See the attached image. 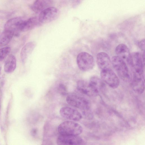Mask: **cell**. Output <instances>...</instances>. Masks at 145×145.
Wrapping results in <instances>:
<instances>
[{
  "label": "cell",
  "mask_w": 145,
  "mask_h": 145,
  "mask_svg": "<svg viewBox=\"0 0 145 145\" xmlns=\"http://www.w3.org/2000/svg\"><path fill=\"white\" fill-rule=\"evenodd\" d=\"M16 65V59L13 55H9L6 60L4 65V69L7 73L13 72L15 69Z\"/></svg>",
  "instance_id": "obj_18"
},
{
  "label": "cell",
  "mask_w": 145,
  "mask_h": 145,
  "mask_svg": "<svg viewBox=\"0 0 145 145\" xmlns=\"http://www.w3.org/2000/svg\"><path fill=\"white\" fill-rule=\"evenodd\" d=\"M144 54L142 56L138 52L130 54L127 62L131 67L133 74L144 75Z\"/></svg>",
  "instance_id": "obj_1"
},
{
  "label": "cell",
  "mask_w": 145,
  "mask_h": 145,
  "mask_svg": "<svg viewBox=\"0 0 145 145\" xmlns=\"http://www.w3.org/2000/svg\"><path fill=\"white\" fill-rule=\"evenodd\" d=\"M35 46V42H30L26 43L22 48L20 53V56L23 63H24L25 62Z\"/></svg>",
  "instance_id": "obj_15"
},
{
  "label": "cell",
  "mask_w": 145,
  "mask_h": 145,
  "mask_svg": "<svg viewBox=\"0 0 145 145\" xmlns=\"http://www.w3.org/2000/svg\"><path fill=\"white\" fill-rule=\"evenodd\" d=\"M66 100L69 105L80 109L82 111L90 109V105L89 101L78 94L72 93L68 95Z\"/></svg>",
  "instance_id": "obj_4"
},
{
  "label": "cell",
  "mask_w": 145,
  "mask_h": 145,
  "mask_svg": "<svg viewBox=\"0 0 145 145\" xmlns=\"http://www.w3.org/2000/svg\"><path fill=\"white\" fill-rule=\"evenodd\" d=\"M1 109V103H0V111Z\"/></svg>",
  "instance_id": "obj_25"
},
{
  "label": "cell",
  "mask_w": 145,
  "mask_h": 145,
  "mask_svg": "<svg viewBox=\"0 0 145 145\" xmlns=\"http://www.w3.org/2000/svg\"><path fill=\"white\" fill-rule=\"evenodd\" d=\"M11 48L9 47H5L0 49V61L3 60L10 53Z\"/></svg>",
  "instance_id": "obj_21"
},
{
  "label": "cell",
  "mask_w": 145,
  "mask_h": 145,
  "mask_svg": "<svg viewBox=\"0 0 145 145\" xmlns=\"http://www.w3.org/2000/svg\"><path fill=\"white\" fill-rule=\"evenodd\" d=\"M89 82L91 87L98 94L105 86V83L101 79L96 76L91 77Z\"/></svg>",
  "instance_id": "obj_17"
},
{
  "label": "cell",
  "mask_w": 145,
  "mask_h": 145,
  "mask_svg": "<svg viewBox=\"0 0 145 145\" xmlns=\"http://www.w3.org/2000/svg\"><path fill=\"white\" fill-rule=\"evenodd\" d=\"M131 85L133 90L136 93L141 94L144 89V75L133 74Z\"/></svg>",
  "instance_id": "obj_11"
},
{
  "label": "cell",
  "mask_w": 145,
  "mask_h": 145,
  "mask_svg": "<svg viewBox=\"0 0 145 145\" xmlns=\"http://www.w3.org/2000/svg\"><path fill=\"white\" fill-rule=\"evenodd\" d=\"M115 51L117 56L127 61L130 53L129 48L125 44H119L116 48Z\"/></svg>",
  "instance_id": "obj_16"
},
{
  "label": "cell",
  "mask_w": 145,
  "mask_h": 145,
  "mask_svg": "<svg viewBox=\"0 0 145 145\" xmlns=\"http://www.w3.org/2000/svg\"><path fill=\"white\" fill-rule=\"evenodd\" d=\"M145 39H144L141 40L138 43V45L141 50L144 52L145 50Z\"/></svg>",
  "instance_id": "obj_23"
},
{
  "label": "cell",
  "mask_w": 145,
  "mask_h": 145,
  "mask_svg": "<svg viewBox=\"0 0 145 145\" xmlns=\"http://www.w3.org/2000/svg\"><path fill=\"white\" fill-rule=\"evenodd\" d=\"M1 67H0V73L1 72Z\"/></svg>",
  "instance_id": "obj_26"
},
{
  "label": "cell",
  "mask_w": 145,
  "mask_h": 145,
  "mask_svg": "<svg viewBox=\"0 0 145 145\" xmlns=\"http://www.w3.org/2000/svg\"><path fill=\"white\" fill-rule=\"evenodd\" d=\"M0 79H1V78H0Z\"/></svg>",
  "instance_id": "obj_27"
},
{
  "label": "cell",
  "mask_w": 145,
  "mask_h": 145,
  "mask_svg": "<svg viewBox=\"0 0 145 145\" xmlns=\"http://www.w3.org/2000/svg\"><path fill=\"white\" fill-rule=\"evenodd\" d=\"M58 90L62 95H66L68 94V91L66 86L62 84H60L59 85Z\"/></svg>",
  "instance_id": "obj_22"
},
{
  "label": "cell",
  "mask_w": 145,
  "mask_h": 145,
  "mask_svg": "<svg viewBox=\"0 0 145 145\" xmlns=\"http://www.w3.org/2000/svg\"><path fill=\"white\" fill-rule=\"evenodd\" d=\"M25 20L20 17L11 19L5 24L4 30L12 33L14 35L18 36L20 32H23Z\"/></svg>",
  "instance_id": "obj_5"
},
{
  "label": "cell",
  "mask_w": 145,
  "mask_h": 145,
  "mask_svg": "<svg viewBox=\"0 0 145 145\" xmlns=\"http://www.w3.org/2000/svg\"><path fill=\"white\" fill-rule=\"evenodd\" d=\"M59 113L65 118L73 121H78L82 117V114L77 110L72 108L65 106L61 108Z\"/></svg>",
  "instance_id": "obj_10"
},
{
  "label": "cell",
  "mask_w": 145,
  "mask_h": 145,
  "mask_svg": "<svg viewBox=\"0 0 145 145\" xmlns=\"http://www.w3.org/2000/svg\"><path fill=\"white\" fill-rule=\"evenodd\" d=\"M37 130L35 128L33 129L31 131V134L33 136H35L37 134Z\"/></svg>",
  "instance_id": "obj_24"
},
{
  "label": "cell",
  "mask_w": 145,
  "mask_h": 145,
  "mask_svg": "<svg viewBox=\"0 0 145 145\" xmlns=\"http://www.w3.org/2000/svg\"><path fill=\"white\" fill-rule=\"evenodd\" d=\"M97 65L101 70L111 68V61L108 55L101 52L98 53L96 57Z\"/></svg>",
  "instance_id": "obj_13"
},
{
  "label": "cell",
  "mask_w": 145,
  "mask_h": 145,
  "mask_svg": "<svg viewBox=\"0 0 145 145\" xmlns=\"http://www.w3.org/2000/svg\"><path fill=\"white\" fill-rule=\"evenodd\" d=\"M83 141L78 135H60L56 141L57 144L59 145H76L82 144Z\"/></svg>",
  "instance_id": "obj_9"
},
{
  "label": "cell",
  "mask_w": 145,
  "mask_h": 145,
  "mask_svg": "<svg viewBox=\"0 0 145 145\" xmlns=\"http://www.w3.org/2000/svg\"><path fill=\"white\" fill-rule=\"evenodd\" d=\"M50 0H36L31 5V8L36 13L40 12L44 9L51 7Z\"/></svg>",
  "instance_id": "obj_14"
},
{
  "label": "cell",
  "mask_w": 145,
  "mask_h": 145,
  "mask_svg": "<svg viewBox=\"0 0 145 145\" xmlns=\"http://www.w3.org/2000/svg\"><path fill=\"white\" fill-rule=\"evenodd\" d=\"M111 63L119 77L124 81L129 82L130 76L125 61L117 56H115L112 58Z\"/></svg>",
  "instance_id": "obj_2"
},
{
  "label": "cell",
  "mask_w": 145,
  "mask_h": 145,
  "mask_svg": "<svg viewBox=\"0 0 145 145\" xmlns=\"http://www.w3.org/2000/svg\"><path fill=\"white\" fill-rule=\"evenodd\" d=\"M41 25L38 17H33L25 20L23 32L31 30Z\"/></svg>",
  "instance_id": "obj_19"
},
{
  "label": "cell",
  "mask_w": 145,
  "mask_h": 145,
  "mask_svg": "<svg viewBox=\"0 0 145 145\" xmlns=\"http://www.w3.org/2000/svg\"><path fill=\"white\" fill-rule=\"evenodd\" d=\"M14 36L12 33L4 30L0 35V46H4L8 44Z\"/></svg>",
  "instance_id": "obj_20"
},
{
  "label": "cell",
  "mask_w": 145,
  "mask_h": 145,
  "mask_svg": "<svg viewBox=\"0 0 145 145\" xmlns=\"http://www.w3.org/2000/svg\"><path fill=\"white\" fill-rule=\"evenodd\" d=\"M101 77L105 83L112 88H116L119 85V80L111 68L101 70Z\"/></svg>",
  "instance_id": "obj_8"
},
{
  "label": "cell",
  "mask_w": 145,
  "mask_h": 145,
  "mask_svg": "<svg viewBox=\"0 0 145 145\" xmlns=\"http://www.w3.org/2000/svg\"><path fill=\"white\" fill-rule=\"evenodd\" d=\"M78 90L81 93L89 96H96L99 94L97 93L88 82L84 80H79L77 82Z\"/></svg>",
  "instance_id": "obj_12"
},
{
  "label": "cell",
  "mask_w": 145,
  "mask_h": 145,
  "mask_svg": "<svg viewBox=\"0 0 145 145\" xmlns=\"http://www.w3.org/2000/svg\"><path fill=\"white\" fill-rule=\"evenodd\" d=\"M59 11L57 8L50 7L40 12L38 17L39 22L42 24L51 22L58 17Z\"/></svg>",
  "instance_id": "obj_7"
},
{
  "label": "cell",
  "mask_w": 145,
  "mask_h": 145,
  "mask_svg": "<svg viewBox=\"0 0 145 145\" xmlns=\"http://www.w3.org/2000/svg\"><path fill=\"white\" fill-rule=\"evenodd\" d=\"M76 61L79 69L84 71L91 70L95 65L93 57L88 53L85 52H81L78 55Z\"/></svg>",
  "instance_id": "obj_6"
},
{
  "label": "cell",
  "mask_w": 145,
  "mask_h": 145,
  "mask_svg": "<svg viewBox=\"0 0 145 145\" xmlns=\"http://www.w3.org/2000/svg\"><path fill=\"white\" fill-rule=\"evenodd\" d=\"M60 135H79L82 132V126L72 121H65L61 123L58 127Z\"/></svg>",
  "instance_id": "obj_3"
}]
</instances>
